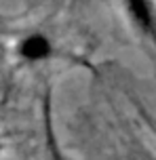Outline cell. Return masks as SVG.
Here are the masks:
<instances>
[{
	"instance_id": "2",
	"label": "cell",
	"mask_w": 156,
	"mask_h": 160,
	"mask_svg": "<svg viewBox=\"0 0 156 160\" xmlns=\"http://www.w3.org/2000/svg\"><path fill=\"white\" fill-rule=\"evenodd\" d=\"M123 11L135 30L143 36L156 38V11L152 0H120Z\"/></svg>"
},
{
	"instance_id": "1",
	"label": "cell",
	"mask_w": 156,
	"mask_h": 160,
	"mask_svg": "<svg viewBox=\"0 0 156 160\" xmlns=\"http://www.w3.org/2000/svg\"><path fill=\"white\" fill-rule=\"evenodd\" d=\"M11 55L15 63L25 68L49 65L59 59H68V53L57 42V38L40 28H32L17 34L15 40L11 42Z\"/></svg>"
},
{
	"instance_id": "3",
	"label": "cell",
	"mask_w": 156,
	"mask_h": 160,
	"mask_svg": "<svg viewBox=\"0 0 156 160\" xmlns=\"http://www.w3.org/2000/svg\"><path fill=\"white\" fill-rule=\"evenodd\" d=\"M2 152H4V141H2V137H0V158H2Z\"/></svg>"
}]
</instances>
